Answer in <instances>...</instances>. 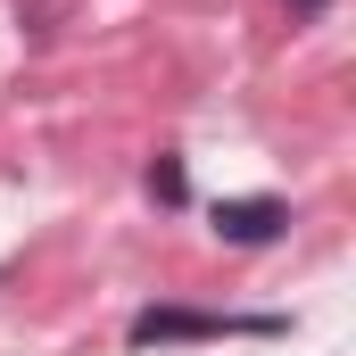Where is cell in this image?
Returning a JSON list of instances; mask_svg holds the SVG:
<instances>
[{
    "mask_svg": "<svg viewBox=\"0 0 356 356\" xmlns=\"http://www.w3.org/2000/svg\"><path fill=\"white\" fill-rule=\"evenodd\" d=\"M290 8H298V17H323V8H332V0H290Z\"/></svg>",
    "mask_w": 356,
    "mask_h": 356,
    "instance_id": "4",
    "label": "cell"
},
{
    "mask_svg": "<svg viewBox=\"0 0 356 356\" xmlns=\"http://www.w3.org/2000/svg\"><path fill=\"white\" fill-rule=\"evenodd\" d=\"M149 199H158V207H191V175H182V158H158V166H149Z\"/></svg>",
    "mask_w": 356,
    "mask_h": 356,
    "instance_id": "3",
    "label": "cell"
},
{
    "mask_svg": "<svg viewBox=\"0 0 356 356\" xmlns=\"http://www.w3.org/2000/svg\"><path fill=\"white\" fill-rule=\"evenodd\" d=\"M224 332H257V340H273V332H290V323H282V315H207V307H141V315L124 323V340H133V348L224 340Z\"/></svg>",
    "mask_w": 356,
    "mask_h": 356,
    "instance_id": "1",
    "label": "cell"
},
{
    "mask_svg": "<svg viewBox=\"0 0 356 356\" xmlns=\"http://www.w3.org/2000/svg\"><path fill=\"white\" fill-rule=\"evenodd\" d=\"M282 224H290L282 199H216V241H232V249H266V241H282Z\"/></svg>",
    "mask_w": 356,
    "mask_h": 356,
    "instance_id": "2",
    "label": "cell"
}]
</instances>
